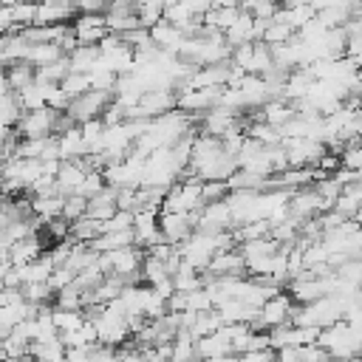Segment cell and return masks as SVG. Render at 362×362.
Listing matches in <instances>:
<instances>
[{
	"label": "cell",
	"instance_id": "cell-12",
	"mask_svg": "<svg viewBox=\"0 0 362 362\" xmlns=\"http://www.w3.org/2000/svg\"><path fill=\"white\" fill-rule=\"evenodd\" d=\"M209 277H246V260L240 255V249H223L215 252V257L206 266Z\"/></svg>",
	"mask_w": 362,
	"mask_h": 362
},
{
	"label": "cell",
	"instance_id": "cell-5",
	"mask_svg": "<svg viewBox=\"0 0 362 362\" xmlns=\"http://www.w3.org/2000/svg\"><path fill=\"white\" fill-rule=\"evenodd\" d=\"M113 105V93L110 90H88L82 96H76L71 105H68V116L76 122V124H85V122H93V119H102V113Z\"/></svg>",
	"mask_w": 362,
	"mask_h": 362
},
{
	"label": "cell",
	"instance_id": "cell-9",
	"mask_svg": "<svg viewBox=\"0 0 362 362\" xmlns=\"http://www.w3.org/2000/svg\"><path fill=\"white\" fill-rule=\"evenodd\" d=\"M158 229H161V240H164V243L181 246V243L195 232V215L161 212V215H158Z\"/></svg>",
	"mask_w": 362,
	"mask_h": 362
},
{
	"label": "cell",
	"instance_id": "cell-54",
	"mask_svg": "<svg viewBox=\"0 0 362 362\" xmlns=\"http://www.w3.org/2000/svg\"><path fill=\"white\" fill-rule=\"evenodd\" d=\"M356 223H362V209H359V212H356Z\"/></svg>",
	"mask_w": 362,
	"mask_h": 362
},
{
	"label": "cell",
	"instance_id": "cell-41",
	"mask_svg": "<svg viewBox=\"0 0 362 362\" xmlns=\"http://www.w3.org/2000/svg\"><path fill=\"white\" fill-rule=\"evenodd\" d=\"M59 88H62V93L74 102L76 96H82V93L90 90V76H88V74H74V71H71V74L59 82Z\"/></svg>",
	"mask_w": 362,
	"mask_h": 362
},
{
	"label": "cell",
	"instance_id": "cell-43",
	"mask_svg": "<svg viewBox=\"0 0 362 362\" xmlns=\"http://www.w3.org/2000/svg\"><path fill=\"white\" fill-rule=\"evenodd\" d=\"M90 90H110V93H116V82H119V74H113V71H107V68H93L90 74Z\"/></svg>",
	"mask_w": 362,
	"mask_h": 362
},
{
	"label": "cell",
	"instance_id": "cell-29",
	"mask_svg": "<svg viewBox=\"0 0 362 362\" xmlns=\"http://www.w3.org/2000/svg\"><path fill=\"white\" fill-rule=\"evenodd\" d=\"M99 45H79L68 54V62H71V71L74 74H90L93 65L99 62Z\"/></svg>",
	"mask_w": 362,
	"mask_h": 362
},
{
	"label": "cell",
	"instance_id": "cell-32",
	"mask_svg": "<svg viewBox=\"0 0 362 362\" xmlns=\"http://www.w3.org/2000/svg\"><path fill=\"white\" fill-rule=\"evenodd\" d=\"M3 71H6V79H8L11 93L28 88V85L37 79V68L28 65V62H14V65H8V68H3Z\"/></svg>",
	"mask_w": 362,
	"mask_h": 362
},
{
	"label": "cell",
	"instance_id": "cell-6",
	"mask_svg": "<svg viewBox=\"0 0 362 362\" xmlns=\"http://www.w3.org/2000/svg\"><path fill=\"white\" fill-rule=\"evenodd\" d=\"M59 113L62 110H54V107L25 110L20 116V122L14 124V130H17L20 139H45V136H54V127H57Z\"/></svg>",
	"mask_w": 362,
	"mask_h": 362
},
{
	"label": "cell",
	"instance_id": "cell-3",
	"mask_svg": "<svg viewBox=\"0 0 362 362\" xmlns=\"http://www.w3.org/2000/svg\"><path fill=\"white\" fill-rule=\"evenodd\" d=\"M294 308H297V303L291 300V294H288V291H277L274 297H269V300L260 305L257 317H255L249 325H252V331H274V328L291 322Z\"/></svg>",
	"mask_w": 362,
	"mask_h": 362
},
{
	"label": "cell",
	"instance_id": "cell-45",
	"mask_svg": "<svg viewBox=\"0 0 362 362\" xmlns=\"http://www.w3.org/2000/svg\"><path fill=\"white\" fill-rule=\"evenodd\" d=\"M105 187H107V181H105L102 170H88V175H85V181H82V187H79V192H76V195L93 198V195H96V192H102Z\"/></svg>",
	"mask_w": 362,
	"mask_h": 362
},
{
	"label": "cell",
	"instance_id": "cell-18",
	"mask_svg": "<svg viewBox=\"0 0 362 362\" xmlns=\"http://www.w3.org/2000/svg\"><path fill=\"white\" fill-rule=\"evenodd\" d=\"M42 249H45V240L40 238V232H31L28 238L8 246V260H11V266H25V263L37 260L40 255H45Z\"/></svg>",
	"mask_w": 362,
	"mask_h": 362
},
{
	"label": "cell",
	"instance_id": "cell-26",
	"mask_svg": "<svg viewBox=\"0 0 362 362\" xmlns=\"http://www.w3.org/2000/svg\"><path fill=\"white\" fill-rule=\"evenodd\" d=\"M14 269L20 272L23 286H25V283H48V280H51V272H54V263H51V257H48V252H45V255H40L37 260H31V263H25V266H14Z\"/></svg>",
	"mask_w": 362,
	"mask_h": 362
},
{
	"label": "cell",
	"instance_id": "cell-22",
	"mask_svg": "<svg viewBox=\"0 0 362 362\" xmlns=\"http://www.w3.org/2000/svg\"><path fill=\"white\" fill-rule=\"evenodd\" d=\"M51 88H54V85H48V82H37V79H34L28 88L17 90L14 96H17V105L23 107V113H25V110L48 107V93H51Z\"/></svg>",
	"mask_w": 362,
	"mask_h": 362
},
{
	"label": "cell",
	"instance_id": "cell-55",
	"mask_svg": "<svg viewBox=\"0 0 362 362\" xmlns=\"http://www.w3.org/2000/svg\"><path fill=\"white\" fill-rule=\"evenodd\" d=\"M28 3H40V0H28Z\"/></svg>",
	"mask_w": 362,
	"mask_h": 362
},
{
	"label": "cell",
	"instance_id": "cell-25",
	"mask_svg": "<svg viewBox=\"0 0 362 362\" xmlns=\"http://www.w3.org/2000/svg\"><path fill=\"white\" fill-rule=\"evenodd\" d=\"M223 37H226V42H229L232 48H238V45H246V42H257L255 17H252V14H246V11H240V17L232 23V28H229Z\"/></svg>",
	"mask_w": 362,
	"mask_h": 362
},
{
	"label": "cell",
	"instance_id": "cell-46",
	"mask_svg": "<svg viewBox=\"0 0 362 362\" xmlns=\"http://www.w3.org/2000/svg\"><path fill=\"white\" fill-rule=\"evenodd\" d=\"M226 195H229V184L226 181H201V198H204V204L223 201Z\"/></svg>",
	"mask_w": 362,
	"mask_h": 362
},
{
	"label": "cell",
	"instance_id": "cell-8",
	"mask_svg": "<svg viewBox=\"0 0 362 362\" xmlns=\"http://www.w3.org/2000/svg\"><path fill=\"white\" fill-rule=\"evenodd\" d=\"M288 158V167H317L320 158L328 153L320 139H283L280 141Z\"/></svg>",
	"mask_w": 362,
	"mask_h": 362
},
{
	"label": "cell",
	"instance_id": "cell-49",
	"mask_svg": "<svg viewBox=\"0 0 362 362\" xmlns=\"http://www.w3.org/2000/svg\"><path fill=\"white\" fill-rule=\"evenodd\" d=\"M240 362H277V351H249L240 356Z\"/></svg>",
	"mask_w": 362,
	"mask_h": 362
},
{
	"label": "cell",
	"instance_id": "cell-11",
	"mask_svg": "<svg viewBox=\"0 0 362 362\" xmlns=\"http://www.w3.org/2000/svg\"><path fill=\"white\" fill-rule=\"evenodd\" d=\"M325 209H328V206H325V201L317 195L314 187H303V189L291 192V198H288V215L297 218V221H311V218L322 215Z\"/></svg>",
	"mask_w": 362,
	"mask_h": 362
},
{
	"label": "cell",
	"instance_id": "cell-53",
	"mask_svg": "<svg viewBox=\"0 0 362 362\" xmlns=\"http://www.w3.org/2000/svg\"><path fill=\"white\" fill-rule=\"evenodd\" d=\"M8 356H6V348H3V339H0V362H6Z\"/></svg>",
	"mask_w": 362,
	"mask_h": 362
},
{
	"label": "cell",
	"instance_id": "cell-50",
	"mask_svg": "<svg viewBox=\"0 0 362 362\" xmlns=\"http://www.w3.org/2000/svg\"><path fill=\"white\" fill-rule=\"evenodd\" d=\"M280 3V8H297V6H305L308 0H277Z\"/></svg>",
	"mask_w": 362,
	"mask_h": 362
},
{
	"label": "cell",
	"instance_id": "cell-51",
	"mask_svg": "<svg viewBox=\"0 0 362 362\" xmlns=\"http://www.w3.org/2000/svg\"><path fill=\"white\" fill-rule=\"evenodd\" d=\"M6 93H11V88H8V79H6V71H0V96H6Z\"/></svg>",
	"mask_w": 362,
	"mask_h": 362
},
{
	"label": "cell",
	"instance_id": "cell-24",
	"mask_svg": "<svg viewBox=\"0 0 362 362\" xmlns=\"http://www.w3.org/2000/svg\"><path fill=\"white\" fill-rule=\"evenodd\" d=\"M215 311L221 314L223 325H240V322L249 325V322L257 317V308H252V305L243 303V300H226V303H221Z\"/></svg>",
	"mask_w": 362,
	"mask_h": 362
},
{
	"label": "cell",
	"instance_id": "cell-7",
	"mask_svg": "<svg viewBox=\"0 0 362 362\" xmlns=\"http://www.w3.org/2000/svg\"><path fill=\"white\" fill-rule=\"evenodd\" d=\"M221 93H223V88H184V90H178V110L192 116L195 124H198V119L206 110L218 107Z\"/></svg>",
	"mask_w": 362,
	"mask_h": 362
},
{
	"label": "cell",
	"instance_id": "cell-28",
	"mask_svg": "<svg viewBox=\"0 0 362 362\" xmlns=\"http://www.w3.org/2000/svg\"><path fill=\"white\" fill-rule=\"evenodd\" d=\"M127 246H136V235H133V229H124V232H102L93 243H90V249L93 252H116V249H127Z\"/></svg>",
	"mask_w": 362,
	"mask_h": 362
},
{
	"label": "cell",
	"instance_id": "cell-20",
	"mask_svg": "<svg viewBox=\"0 0 362 362\" xmlns=\"http://www.w3.org/2000/svg\"><path fill=\"white\" fill-rule=\"evenodd\" d=\"M238 17H240V6H212V8L201 17V23H204L206 31H221V34H226Z\"/></svg>",
	"mask_w": 362,
	"mask_h": 362
},
{
	"label": "cell",
	"instance_id": "cell-36",
	"mask_svg": "<svg viewBox=\"0 0 362 362\" xmlns=\"http://www.w3.org/2000/svg\"><path fill=\"white\" fill-rule=\"evenodd\" d=\"M164 277H170L167 263L144 252V263H141V283H144V286H156V283H158V280H164Z\"/></svg>",
	"mask_w": 362,
	"mask_h": 362
},
{
	"label": "cell",
	"instance_id": "cell-33",
	"mask_svg": "<svg viewBox=\"0 0 362 362\" xmlns=\"http://www.w3.org/2000/svg\"><path fill=\"white\" fill-rule=\"evenodd\" d=\"M246 139H252V141H257V144H263V147H274V144L283 141L280 130L272 127V124H266L263 119H257V122H246Z\"/></svg>",
	"mask_w": 362,
	"mask_h": 362
},
{
	"label": "cell",
	"instance_id": "cell-37",
	"mask_svg": "<svg viewBox=\"0 0 362 362\" xmlns=\"http://www.w3.org/2000/svg\"><path fill=\"white\" fill-rule=\"evenodd\" d=\"M11 8V25L20 31V28H28L34 25V17H37V3H28V0H17L8 6Z\"/></svg>",
	"mask_w": 362,
	"mask_h": 362
},
{
	"label": "cell",
	"instance_id": "cell-10",
	"mask_svg": "<svg viewBox=\"0 0 362 362\" xmlns=\"http://www.w3.org/2000/svg\"><path fill=\"white\" fill-rule=\"evenodd\" d=\"M71 31L79 45H99L110 31L105 23V14H76L71 23Z\"/></svg>",
	"mask_w": 362,
	"mask_h": 362
},
{
	"label": "cell",
	"instance_id": "cell-1",
	"mask_svg": "<svg viewBox=\"0 0 362 362\" xmlns=\"http://www.w3.org/2000/svg\"><path fill=\"white\" fill-rule=\"evenodd\" d=\"M337 362H348L351 356H356V354H362V337L345 322V320H339V322H334V325H328V328H322L320 331V339H317Z\"/></svg>",
	"mask_w": 362,
	"mask_h": 362
},
{
	"label": "cell",
	"instance_id": "cell-4",
	"mask_svg": "<svg viewBox=\"0 0 362 362\" xmlns=\"http://www.w3.org/2000/svg\"><path fill=\"white\" fill-rule=\"evenodd\" d=\"M175 107H178V93L170 90V88H156V90H144L141 93L139 105L127 110V119H147V122H153V119H158V116H164V113H170Z\"/></svg>",
	"mask_w": 362,
	"mask_h": 362
},
{
	"label": "cell",
	"instance_id": "cell-42",
	"mask_svg": "<svg viewBox=\"0 0 362 362\" xmlns=\"http://www.w3.org/2000/svg\"><path fill=\"white\" fill-rule=\"evenodd\" d=\"M294 34H297L294 28H288V25H283V23H274V20H272V23L266 25V31H263L260 42H266L269 48H274V45H283V42H288Z\"/></svg>",
	"mask_w": 362,
	"mask_h": 362
},
{
	"label": "cell",
	"instance_id": "cell-52",
	"mask_svg": "<svg viewBox=\"0 0 362 362\" xmlns=\"http://www.w3.org/2000/svg\"><path fill=\"white\" fill-rule=\"evenodd\" d=\"M6 362H37L34 356H20V359H6Z\"/></svg>",
	"mask_w": 362,
	"mask_h": 362
},
{
	"label": "cell",
	"instance_id": "cell-13",
	"mask_svg": "<svg viewBox=\"0 0 362 362\" xmlns=\"http://www.w3.org/2000/svg\"><path fill=\"white\" fill-rule=\"evenodd\" d=\"M88 161H85V156L82 158H76V161H62L59 164V173H57V192L59 195H76L79 192V187H82V181H85V175H88Z\"/></svg>",
	"mask_w": 362,
	"mask_h": 362
},
{
	"label": "cell",
	"instance_id": "cell-38",
	"mask_svg": "<svg viewBox=\"0 0 362 362\" xmlns=\"http://www.w3.org/2000/svg\"><path fill=\"white\" fill-rule=\"evenodd\" d=\"M232 232H235V240H238V246H240V243H249V240H257V238L272 235V223H269V221H252V223L235 226Z\"/></svg>",
	"mask_w": 362,
	"mask_h": 362
},
{
	"label": "cell",
	"instance_id": "cell-19",
	"mask_svg": "<svg viewBox=\"0 0 362 362\" xmlns=\"http://www.w3.org/2000/svg\"><path fill=\"white\" fill-rule=\"evenodd\" d=\"M62 206H65V195H31V215L45 226L54 218H62Z\"/></svg>",
	"mask_w": 362,
	"mask_h": 362
},
{
	"label": "cell",
	"instance_id": "cell-34",
	"mask_svg": "<svg viewBox=\"0 0 362 362\" xmlns=\"http://www.w3.org/2000/svg\"><path fill=\"white\" fill-rule=\"evenodd\" d=\"M221 325H223V320H221V314L212 308V311L195 314V320H192V325H189V334H192L195 339H201V337H209V334H215Z\"/></svg>",
	"mask_w": 362,
	"mask_h": 362
},
{
	"label": "cell",
	"instance_id": "cell-44",
	"mask_svg": "<svg viewBox=\"0 0 362 362\" xmlns=\"http://www.w3.org/2000/svg\"><path fill=\"white\" fill-rule=\"evenodd\" d=\"M82 215H88V198H85V195H68V198H65V206H62V218H65L68 223H74V221H79Z\"/></svg>",
	"mask_w": 362,
	"mask_h": 362
},
{
	"label": "cell",
	"instance_id": "cell-39",
	"mask_svg": "<svg viewBox=\"0 0 362 362\" xmlns=\"http://www.w3.org/2000/svg\"><path fill=\"white\" fill-rule=\"evenodd\" d=\"M88 320H85V311H65V308H54V325L59 334H71L76 328H82Z\"/></svg>",
	"mask_w": 362,
	"mask_h": 362
},
{
	"label": "cell",
	"instance_id": "cell-17",
	"mask_svg": "<svg viewBox=\"0 0 362 362\" xmlns=\"http://www.w3.org/2000/svg\"><path fill=\"white\" fill-rule=\"evenodd\" d=\"M150 37H153V45H156L158 51H170V54H181L184 42H187V34H184L178 25L167 23V20L150 25Z\"/></svg>",
	"mask_w": 362,
	"mask_h": 362
},
{
	"label": "cell",
	"instance_id": "cell-31",
	"mask_svg": "<svg viewBox=\"0 0 362 362\" xmlns=\"http://www.w3.org/2000/svg\"><path fill=\"white\" fill-rule=\"evenodd\" d=\"M62 57H65V51H62L59 45L45 42V45H28L25 62L34 65V68H45V65H51V62H57V59H62Z\"/></svg>",
	"mask_w": 362,
	"mask_h": 362
},
{
	"label": "cell",
	"instance_id": "cell-2",
	"mask_svg": "<svg viewBox=\"0 0 362 362\" xmlns=\"http://www.w3.org/2000/svg\"><path fill=\"white\" fill-rule=\"evenodd\" d=\"M204 206L201 198V181L198 178H181L175 181L161 201V212H181V215H195Z\"/></svg>",
	"mask_w": 362,
	"mask_h": 362
},
{
	"label": "cell",
	"instance_id": "cell-40",
	"mask_svg": "<svg viewBox=\"0 0 362 362\" xmlns=\"http://www.w3.org/2000/svg\"><path fill=\"white\" fill-rule=\"evenodd\" d=\"M277 8H280L277 0H243L240 3V11L252 14L255 20H274Z\"/></svg>",
	"mask_w": 362,
	"mask_h": 362
},
{
	"label": "cell",
	"instance_id": "cell-15",
	"mask_svg": "<svg viewBox=\"0 0 362 362\" xmlns=\"http://www.w3.org/2000/svg\"><path fill=\"white\" fill-rule=\"evenodd\" d=\"M158 215H161V212H150V209L136 212V221H133V235H136V246H139V249H144V252H147L150 246L161 243Z\"/></svg>",
	"mask_w": 362,
	"mask_h": 362
},
{
	"label": "cell",
	"instance_id": "cell-21",
	"mask_svg": "<svg viewBox=\"0 0 362 362\" xmlns=\"http://www.w3.org/2000/svg\"><path fill=\"white\" fill-rule=\"evenodd\" d=\"M57 150H59V161H76L82 156H88V147H85V139H82V130L79 124L65 130L62 136H57Z\"/></svg>",
	"mask_w": 362,
	"mask_h": 362
},
{
	"label": "cell",
	"instance_id": "cell-27",
	"mask_svg": "<svg viewBox=\"0 0 362 362\" xmlns=\"http://www.w3.org/2000/svg\"><path fill=\"white\" fill-rule=\"evenodd\" d=\"M65 354H68V348H65V342L59 337L42 339V342H31V348H28V356H34L37 362H65Z\"/></svg>",
	"mask_w": 362,
	"mask_h": 362
},
{
	"label": "cell",
	"instance_id": "cell-35",
	"mask_svg": "<svg viewBox=\"0 0 362 362\" xmlns=\"http://www.w3.org/2000/svg\"><path fill=\"white\" fill-rule=\"evenodd\" d=\"M20 294H23L25 303H31V305H37V308L48 305V303L57 297V291H54L48 283H25V286L20 288Z\"/></svg>",
	"mask_w": 362,
	"mask_h": 362
},
{
	"label": "cell",
	"instance_id": "cell-47",
	"mask_svg": "<svg viewBox=\"0 0 362 362\" xmlns=\"http://www.w3.org/2000/svg\"><path fill=\"white\" fill-rule=\"evenodd\" d=\"M88 356H90V362H119V348L96 342L93 348H88Z\"/></svg>",
	"mask_w": 362,
	"mask_h": 362
},
{
	"label": "cell",
	"instance_id": "cell-14",
	"mask_svg": "<svg viewBox=\"0 0 362 362\" xmlns=\"http://www.w3.org/2000/svg\"><path fill=\"white\" fill-rule=\"evenodd\" d=\"M71 17H76V8L71 0H40L34 25H68Z\"/></svg>",
	"mask_w": 362,
	"mask_h": 362
},
{
	"label": "cell",
	"instance_id": "cell-30",
	"mask_svg": "<svg viewBox=\"0 0 362 362\" xmlns=\"http://www.w3.org/2000/svg\"><path fill=\"white\" fill-rule=\"evenodd\" d=\"M99 235H102V221H93L90 215H82L79 221L71 223V235H68V238H71L74 243H88V246H90Z\"/></svg>",
	"mask_w": 362,
	"mask_h": 362
},
{
	"label": "cell",
	"instance_id": "cell-23",
	"mask_svg": "<svg viewBox=\"0 0 362 362\" xmlns=\"http://www.w3.org/2000/svg\"><path fill=\"white\" fill-rule=\"evenodd\" d=\"M88 215L93 221H110L116 215V187H105L93 198H88Z\"/></svg>",
	"mask_w": 362,
	"mask_h": 362
},
{
	"label": "cell",
	"instance_id": "cell-48",
	"mask_svg": "<svg viewBox=\"0 0 362 362\" xmlns=\"http://www.w3.org/2000/svg\"><path fill=\"white\" fill-rule=\"evenodd\" d=\"M119 362H147V356H144L141 348H136V345L127 342V345L119 351Z\"/></svg>",
	"mask_w": 362,
	"mask_h": 362
},
{
	"label": "cell",
	"instance_id": "cell-16",
	"mask_svg": "<svg viewBox=\"0 0 362 362\" xmlns=\"http://www.w3.org/2000/svg\"><path fill=\"white\" fill-rule=\"evenodd\" d=\"M195 351H198V362L204 359H218V356H235L232 354V339L226 334V325H221L215 334L195 339Z\"/></svg>",
	"mask_w": 362,
	"mask_h": 362
}]
</instances>
